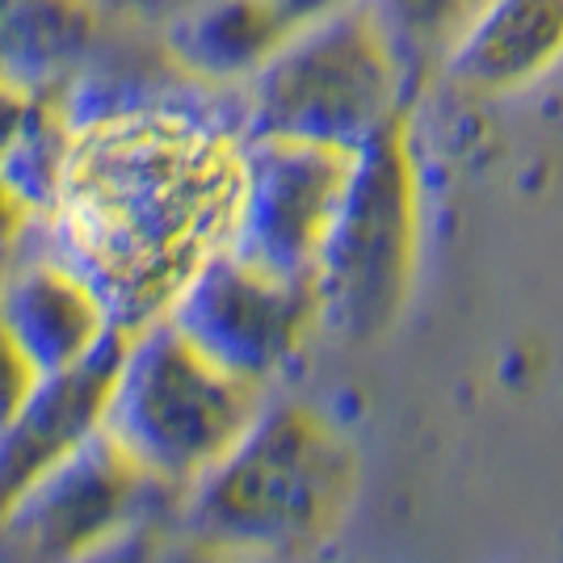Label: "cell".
Instances as JSON below:
<instances>
[{
    "instance_id": "cell-16",
    "label": "cell",
    "mask_w": 563,
    "mask_h": 563,
    "mask_svg": "<svg viewBox=\"0 0 563 563\" xmlns=\"http://www.w3.org/2000/svg\"><path fill=\"white\" fill-rule=\"evenodd\" d=\"M168 534H173V509H161V514L131 521L126 530H118L114 539L101 542L97 551H89L85 560L76 563H156Z\"/></svg>"
},
{
    "instance_id": "cell-6",
    "label": "cell",
    "mask_w": 563,
    "mask_h": 563,
    "mask_svg": "<svg viewBox=\"0 0 563 563\" xmlns=\"http://www.w3.org/2000/svg\"><path fill=\"white\" fill-rule=\"evenodd\" d=\"M165 320L219 371L269 387L320 329L316 282L274 278L219 249L168 303Z\"/></svg>"
},
{
    "instance_id": "cell-4",
    "label": "cell",
    "mask_w": 563,
    "mask_h": 563,
    "mask_svg": "<svg viewBox=\"0 0 563 563\" xmlns=\"http://www.w3.org/2000/svg\"><path fill=\"white\" fill-rule=\"evenodd\" d=\"M265 408V387L219 371L165 316L131 332L101 433L181 500Z\"/></svg>"
},
{
    "instance_id": "cell-8",
    "label": "cell",
    "mask_w": 563,
    "mask_h": 563,
    "mask_svg": "<svg viewBox=\"0 0 563 563\" xmlns=\"http://www.w3.org/2000/svg\"><path fill=\"white\" fill-rule=\"evenodd\" d=\"M350 165L353 152L341 147L244 135L228 253L274 278L311 282Z\"/></svg>"
},
{
    "instance_id": "cell-12",
    "label": "cell",
    "mask_w": 563,
    "mask_h": 563,
    "mask_svg": "<svg viewBox=\"0 0 563 563\" xmlns=\"http://www.w3.org/2000/svg\"><path fill=\"white\" fill-rule=\"evenodd\" d=\"M295 30L274 0H194L161 25V51L202 85L244 89Z\"/></svg>"
},
{
    "instance_id": "cell-3",
    "label": "cell",
    "mask_w": 563,
    "mask_h": 563,
    "mask_svg": "<svg viewBox=\"0 0 563 563\" xmlns=\"http://www.w3.org/2000/svg\"><path fill=\"white\" fill-rule=\"evenodd\" d=\"M421 253V165L412 110L353 152L350 181L316 261L320 329L362 345L396 324Z\"/></svg>"
},
{
    "instance_id": "cell-17",
    "label": "cell",
    "mask_w": 563,
    "mask_h": 563,
    "mask_svg": "<svg viewBox=\"0 0 563 563\" xmlns=\"http://www.w3.org/2000/svg\"><path fill=\"white\" fill-rule=\"evenodd\" d=\"M34 383H38V371L25 362V353L18 350V341L0 324V429L22 412V404L30 399Z\"/></svg>"
},
{
    "instance_id": "cell-15",
    "label": "cell",
    "mask_w": 563,
    "mask_h": 563,
    "mask_svg": "<svg viewBox=\"0 0 563 563\" xmlns=\"http://www.w3.org/2000/svg\"><path fill=\"white\" fill-rule=\"evenodd\" d=\"M479 4L484 0H366L417 93L424 89V80L442 71L446 51L454 47V38L463 34V25L475 18Z\"/></svg>"
},
{
    "instance_id": "cell-19",
    "label": "cell",
    "mask_w": 563,
    "mask_h": 563,
    "mask_svg": "<svg viewBox=\"0 0 563 563\" xmlns=\"http://www.w3.org/2000/svg\"><path fill=\"white\" fill-rule=\"evenodd\" d=\"M30 228H34V214L25 211L22 202L13 198V189L0 181V261L9 257L18 244H22Z\"/></svg>"
},
{
    "instance_id": "cell-18",
    "label": "cell",
    "mask_w": 563,
    "mask_h": 563,
    "mask_svg": "<svg viewBox=\"0 0 563 563\" xmlns=\"http://www.w3.org/2000/svg\"><path fill=\"white\" fill-rule=\"evenodd\" d=\"M106 22H126V25H168L181 9L194 0H89Z\"/></svg>"
},
{
    "instance_id": "cell-22",
    "label": "cell",
    "mask_w": 563,
    "mask_h": 563,
    "mask_svg": "<svg viewBox=\"0 0 563 563\" xmlns=\"http://www.w3.org/2000/svg\"><path fill=\"white\" fill-rule=\"evenodd\" d=\"M274 4H278L282 13L303 30V25L320 22V18H332V13L350 9V4H357V0H274Z\"/></svg>"
},
{
    "instance_id": "cell-10",
    "label": "cell",
    "mask_w": 563,
    "mask_h": 563,
    "mask_svg": "<svg viewBox=\"0 0 563 563\" xmlns=\"http://www.w3.org/2000/svg\"><path fill=\"white\" fill-rule=\"evenodd\" d=\"M126 341H131L126 329H110V336L85 362L59 375H43L22 404V412L0 429V514L101 429V412L122 366Z\"/></svg>"
},
{
    "instance_id": "cell-11",
    "label": "cell",
    "mask_w": 563,
    "mask_h": 563,
    "mask_svg": "<svg viewBox=\"0 0 563 563\" xmlns=\"http://www.w3.org/2000/svg\"><path fill=\"white\" fill-rule=\"evenodd\" d=\"M563 64V0H484L442 59V80L467 97H514Z\"/></svg>"
},
{
    "instance_id": "cell-5",
    "label": "cell",
    "mask_w": 563,
    "mask_h": 563,
    "mask_svg": "<svg viewBox=\"0 0 563 563\" xmlns=\"http://www.w3.org/2000/svg\"><path fill=\"white\" fill-rule=\"evenodd\" d=\"M244 135L303 140L357 152L417 89L366 0L290 34V43L240 89Z\"/></svg>"
},
{
    "instance_id": "cell-1",
    "label": "cell",
    "mask_w": 563,
    "mask_h": 563,
    "mask_svg": "<svg viewBox=\"0 0 563 563\" xmlns=\"http://www.w3.org/2000/svg\"><path fill=\"white\" fill-rule=\"evenodd\" d=\"M244 122L194 106L76 131L59 207L38 219L55 257L101 295L118 329L161 320L189 274L228 249Z\"/></svg>"
},
{
    "instance_id": "cell-7",
    "label": "cell",
    "mask_w": 563,
    "mask_h": 563,
    "mask_svg": "<svg viewBox=\"0 0 563 563\" xmlns=\"http://www.w3.org/2000/svg\"><path fill=\"white\" fill-rule=\"evenodd\" d=\"M161 509L177 514V496L97 429L0 514V563H76Z\"/></svg>"
},
{
    "instance_id": "cell-2",
    "label": "cell",
    "mask_w": 563,
    "mask_h": 563,
    "mask_svg": "<svg viewBox=\"0 0 563 563\" xmlns=\"http://www.w3.org/2000/svg\"><path fill=\"white\" fill-rule=\"evenodd\" d=\"M357 488L350 442L316 408L265 399L253 424L189 484L173 526L249 563H299L332 539Z\"/></svg>"
},
{
    "instance_id": "cell-21",
    "label": "cell",
    "mask_w": 563,
    "mask_h": 563,
    "mask_svg": "<svg viewBox=\"0 0 563 563\" xmlns=\"http://www.w3.org/2000/svg\"><path fill=\"white\" fill-rule=\"evenodd\" d=\"M156 563H249V560H235L228 551H214L207 542L186 539V534H177V526H173V534H168V542L161 547Z\"/></svg>"
},
{
    "instance_id": "cell-13",
    "label": "cell",
    "mask_w": 563,
    "mask_h": 563,
    "mask_svg": "<svg viewBox=\"0 0 563 563\" xmlns=\"http://www.w3.org/2000/svg\"><path fill=\"white\" fill-rule=\"evenodd\" d=\"M106 18L89 0H0V80L59 93L101 47Z\"/></svg>"
},
{
    "instance_id": "cell-20",
    "label": "cell",
    "mask_w": 563,
    "mask_h": 563,
    "mask_svg": "<svg viewBox=\"0 0 563 563\" xmlns=\"http://www.w3.org/2000/svg\"><path fill=\"white\" fill-rule=\"evenodd\" d=\"M34 97L38 93H25V89H18V85H4V80H0V156H4L9 143L18 140L22 122L30 118Z\"/></svg>"
},
{
    "instance_id": "cell-14",
    "label": "cell",
    "mask_w": 563,
    "mask_h": 563,
    "mask_svg": "<svg viewBox=\"0 0 563 563\" xmlns=\"http://www.w3.org/2000/svg\"><path fill=\"white\" fill-rule=\"evenodd\" d=\"M71 152H76V126L64 110V97L38 93L18 140L0 156V181L13 189V198L34 219H47L68 186Z\"/></svg>"
},
{
    "instance_id": "cell-9",
    "label": "cell",
    "mask_w": 563,
    "mask_h": 563,
    "mask_svg": "<svg viewBox=\"0 0 563 563\" xmlns=\"http://www.w3.org/2000/svg\"><path fill=\"white\" fill-rule=\"evenodd\" d=\"M38 232V223H34ZM0 324L18 341L25 362L43 375H59L118 329L89 282L55 257L38 232V249L25 240L0 261Z\"/></svg>"
}]
</instances>
